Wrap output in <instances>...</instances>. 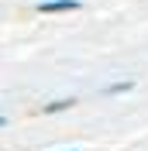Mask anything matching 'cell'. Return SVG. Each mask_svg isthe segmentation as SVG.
<instances>
[{"instance_id":"cell-1","label":"cell","mask_w":148,"mask_h":151,"mask_svg":"<svg viewBox=\"0 0 148 151\" xmlns=\"http://www.w3.org/2000/svg\"><path fill=\"white\" fill-rule=\"evenodd\" d=\"M41 14H65V10H79V0H45L38 4Z\"/></svg>"},{"instance_id":"cell-2","label":"cell","mask_w":148,"mask_h":151,"mask_svg":"<svg viewBox=\"0 0 148 151\" xmlns=\"http://www.w3.org/2000/svg\"><path fill=\"white\" fill-rule=\"evenodd\" d=\"M76 100H55V103H48V106H41V113H59V110H69Z\"/></svg>"},{"instance_id":"cell-4","label":"cell","mask_w":148,"mask_h":151,"mask_svg":"<svg viewBox=\"0 0 148 151\" xmlns=\"http://www.w3.org/2000/svg\"><path fill=\"white\" fill-rule=\"evenodd\" d=\"M0 127H4V117H0Z\"/></svg>"},{"instance_id":"cell-3","label":"cell","mask_w":148,"mask_h":151,"mask_svg":"<svg viewBox=\"0 0 148 151\" xmlns=\"http://www.w3.org/2000/svg\"><path fill=\"white\" fill-rule=\"evenodd\" d=\"M124 89H131V83H114L110 86V93H124Z\"/></svg>"}]
</instances>
